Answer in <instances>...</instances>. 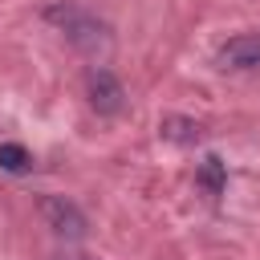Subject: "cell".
Masks as SVG:
<instances>
[{"label":"cell","instance_id":"cell-4","mask_svg":"<svg viewBox=\"0 0 260 260\" xmlns=\"http://www.w3.org/2000/svg\"><path fill=\"white\" fill-rule=\"evenodd\" d=\"M89 106L98 114H118L126 106V89L110 69H89Z\"/></svg>","mask_w":260,"mask_h":260},{"label":"cell","instance_id":"cell-3","mask_svg":"<svg viewBox=\"0 0 260 260\" xmlns=\"http://www.w3.org/2000/svg\"><path fill=\"white\" fill-rule=\"evenodd\" d=\"M219 69H232V73L260 69V32H240L228 45H219Z\"/></svg>","mask_w":260,"mask_h":260},{"label":"cell","instance_id":"cell-1","mask_svg":"<svg viewBox=\"0 0 260 260\" xmlns=\"http://www.w3.org/2000/svg\"><path fill=\"white\" fill-rule=\"evenodd\" d=\"M49 20H57L61 28H65V37L81 49V53H106L110 49V28L98 20V16H89L85 8H73V4H57V8H49Z\"/></svg>","mask_w":260,"mask_h":260},{"label":"cell","instance_id":"cell-6","mask_svg":"<svg viewBox=\"0 0 260 260\" xmlns=\"http://www.w3.org/2000/svg\"><path fill=\"white\" fill-rule=\"evenodd\" d=\"M203 183H207L211 191L223 187V162H219V158H207V162H203Z\"/></svg>","mask_w":260,"mask_h":260},{"label":"cell","instance_id":"cell-2","mask_svg":"<svg viewBox=\"0 0 260 260\" xmlns=\"http://www.w3.org/2000/svg\"><path fill=\"white\" fill-rule=\"evenodd\" d=\"M41 215H45V223H49L57 236H65V240H81V236H85V215H81L69 199H61V195L41 199Z\"/></svg>","mask_w":260,"mask_h":260},{"label":"cell","instance_id":"cell-7","mask_svg":"<svg viewBox=\"0 0 260 260\" xmlns=\"http://www.w3.org/2000/svg\"><path fill=\"white\" fill-rule=\"evenodd\" d=\"M49 260H98V256H85V252H61V256H49Z\"/></svg>","mask_w":260,"mask_h":260},{"label":"cell","instance_id":"cell-5","mask_svg":"<svg viewBox=\"0 0 260 260\" xmlns=\"http://www.w3.org/2000/svg\"><path fill=\"white\" fill-rule=\"evenodd\" d=\"M0 167L12 171V175H20V171L32 167V158H28V150H24L20 142H0Z\"/></svg>","mask_w":260,"mask_h":260}]
</instances>
